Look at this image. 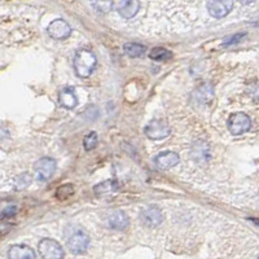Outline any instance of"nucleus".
I'll return each mask as SVG.
<instances>
[{"instance_id":"f257e3e1","label":"nucleus","mask_w":259,"mask_h":259,"mask_svg":"<svg viewBox=\"0 0 259 259\" xmlns=\"http://www.w3.org/2000/svg\"><path fill=\"white\" fill-rule=\"evenodd\" d=\"M96 66V57L90 50H79L74 57V69L78 77H90Z\"/></svg>"},{"instance_id":"f03ea898","label":"nucleus","mask_w":259,"mask_h":259,"mask_svg":"<svg viewBox=\"0 0 259 259\" xmlns=\"http://www.w3.org/2000/svg\"><path fill=\"white\" fill-rule=\"evenodd\" d=\"M39 253L43 259H64L61 245L52 239H45L39 242Z\"/></svg>"},{"instance_id":"7ed1b4c3","label":"nucleus","mask_w":259,"mask_h":259,"mask_svg":"<svg viewBox=\"0 0 259 259\" xmlns=\"http://www.w3.org/2000/svg\"><path fill=\"white\" fill-rule=\"evenodd\" d=\"M55 170H56V162L50 157L40 158L34 165V175L36 179L41 180V182L51 179L52 175L55 174Z\"/></svg>"},{"instance_id":"20e7f679","label":"nucleus","mask_w":259,"mask_h":259,"mask_svg":"<svg viewBox=\"0 0 259 259\" xmlns=\"http://www.w3.org/2000/svg\"><path fill=\"white\" fill-rule=\"evenodd\" d=\"M251 127L250 118L245 113H235L230 117L228 121V130L232 135H242L246 131H249Z\"/></svg>"},{"instance_id":"39448f33","label":"nucleus","mask_w":259,"mask_h":259,"mask_svg":"<svg viewBox=\"0 0 259 259\" xmlns=\"http://www.w3.org/2000/svg\"><path fill=\"white\" fill-rule=\"evenodd\" d=\"M206 8L211 17L223 18L232 11L233 0H207Z\"/></svg>"},{"instance_id":"423d86ee","label":"nucleus","mask_w":259,"mask_h":259,"mask_svg":"<svg viewBox=\"0 0 259 259\" xmlns=\"http://www.w3.org/2000/svg\"><path fill=\"white\" fill-rule=\"evenodd\" d=\"M147 138L152 139V140H162V139L167 138L170 134V127L167 123L161 119H153L145 126L144 130Z\"/></svg>"},{"instance_id":"0eeeda50","label":"nucleus","mask_w":259,"mask_h":259,"mask_svg":"<svg viewBox=\"0 0 259 259\" xmlns=\"http://www.w3.org/2000/svg\"><path fill=\"white\" fill-rule=\"evenodd\" d=\"M90 239L89 236L85 235L82 231H77L68 239V246L71 253L74 254H82L89 249Z\"/></svg>"},{"instance_id":"6e6552de","label":"nucleus","mask_w":259,"mask_h":259,"mask_svg":"<svg viewBox=\"0 0 259 259\" xmlns=\"http://www.w3.org/2000/svg\"><path fill=\"white\" fill-rule=\"evenodd\" d=\"M115 8L122 18L131 20L138 15L140 9V0H117Z\"/></svg>"},{"instance_id":"1a4fd4ad","label":"nucleus","mask_w":259,"mask_h":259,"mask_svg":"<svg viewBox=\"0 0 259 259\" xmlns=\"http://www.w3.org/2000/svg\"><path fill=\"white\" fill-rule=\"evenodd\" d=\"M47 31L50 34L51 38L61 40V39H66L70 36L71 27L70 25L64 20H55L52 21L47 27Z\"/></svg>"},{"instance_id":"9d476101","label":"nucleus","mask_w":259,"mask_h":259,"mask_svg":"<svg viewBox=\"0 0 259 259\" xmlns=\"http://www.w3.org/2000/svg\"><path fill=\"white\" fill-rule=\"evenodd\" d=\"M140 219H142L143 223L148 227H157L162 223L163 221V214H162L161 210L156 206H148L147 209H144L140 214Z\"/></svg>"},{"instance_id":"9b49d317","label":"nucleus","mask_w":259,"mask_h":259,"mask_svg":"<svg viewBox=\"0 0 259 259\" xmlns=\"http://www.w3.org/2000/svg\"><path fill=\"white\" fill-rule=\"evenodd\" d=\"M178 162H179V156L175 152H171V150L162 152V153L157 154V157L154 158V163L161 170H168V168L174 167V166L178 165Z\"/></svg>"},{"instance_id":"f8f14e48","label":"nucleus","mask_w":259,"mask_h":259,"mask_svg":"<svg viewBox=\"0 0 259 259\" xmlns=\"http://www.w3.org/2000/svg\"><path fill=\"white\" fill-rule=\"evenodd\" d=\"M9 259H36L35 253L27 245H13L8 250Z\"/></svg>"},{"instance_id":"ddd939ff","label":"nucleus","mask_w":259,"mask_h":259,"mask_svg":"<svg viewBox=\"0 0 259 259\" xmlns=\"http://www.w3.org/2000/svg\"><path fill=\"white\" fill-rule=\"evenodd\" d=\"M59 101L60 104H61V106H64L66 109H74L78 104L75 92H74V90L70 89V87H66V89H64L60 92Z\"/></svg>"},{"instance_id":"4468645a","label":"nucleus","mask_w":259,"mask_h":259,"mask_svg":"<svg viewBox=\"0 0 259 259\" xmlns=\"http://www.w3.org/2000/svg\"><path fill=\"white\" fill-rule=\"evenodd\" d=\"M118 188H119V184H118L117 180L109 179L100 183V184H97L94 188V191L95 194H97V196H104V194H109L118 191Z\"/></svg>"},{"instance_id":"2eb2a0df","label":"nucleus","mask_w":259,"mask_h":259,"mask_svg":"<svg viewBox=\"0 0 259 259\" xmlns=\"http://www.w3.org/2000/svg\"><path fill=\"white\" fill-rule=\"evenodd\" d=\"M109 224L114 230L122 231L128 226V221L123 211H115L109 217Z\"/></svg>"},{"instance_id":"dca6fc26","label":"nucleus","mask_w":259,"mask_h":259,"mask_svg":"<svg viewBox=\"0 0 259 259\" xmlns=\"http://www.w3.org/2000/svg\"><path fill=\"white\" fill-rule=\"evenodd\" d=\"M124 52L131 57H140L143 56L147 51V48L143 45H139V43H127L123 47Z\"/></svg>"},{"instance_id":"f3484780","label":"nucleus","mask_w":259,"mask_h":259,"mask_svg":"<svg viewBox=\"0 0 259 259\" xmlns=\"http://www.w3.org/2000/svg\"><path fill=\"white\" fill-rule=\"evenodd\" d=\"M17 212V205L12 202H0V219L9 218Z\"/></svg>"},{"instance_id":"a211bd4d","label":"nucleus","mask_w":259,"mask_h":259,"mask_svg":"<svg viewBox=\"0 0 259 259\" xmlns=\"http://www.w3.org/2000/svg\"><path fill=\"white\" fill-rule=\"evenodd\" d=\"M171 55H172V53H171L170 51L158 47V48H153V50L150 51L149 57L152 60H154V61H163V60L170 59Z\"/></svg>"},{"instance_id":"6ab92c4d","label":"nucleus","mask_w":259,"mask_h":259,"mask_svg":"<svg viewBox=\"0 0 259 259\" xmlns=\"http://www.w3.org/2000/svg\"><path fill=\"white\" fill-rule=\"evenodd\" d=\"M74 194V186L73 184H64V186L59 187L56 191V198L57 200H68Z\"/></svg>"},{"instance_id":"aec40b11","label":"nucleus","mask_w":259,"mask_h":259,"mask_svg":"<svg viewBox=\"0 0 259 259\" xmlns=\"http://www.w3.org/2000/svg\"><path fill=\"white\" fill-rule=\"evenodd\" d=\"M94 7L99 12H109L113 7V0H94Z\"/></svg>"},{"instance_id":"412c9836","label":"nucleus","mask_w":259,"mask_h":259,"mask_svg":"<svg viewBox=\"0 0 259 259\" xmlns=\"http://www.w3.org/2000/svg\"><path fill=\"white\" fill-rule=\"evenodd\" d=\"M97 144V135L96 133H90L83 140V147L85 150H92Z\"/></svg>"},{"instance_id":"4be33fe9","label":"nucleus","mask_w":259,"mask_h":259,"mask_svg":"<svg viewBox=\"0 0 259 259\" xmlns=\"http://www.w3.org/2000/svg\"><path fill=\"white\" fill-rule=\"evenodd\" d=\"M30 183H31V177L29 174H22L16 179L15 187L18 191H21V189H25L26 187H29Z\"/></svg>"},{"instance_id":"5701e85b","label":"nucleus","mask_w":259,"mask_h":259,"mask_svg":"<svg viewBox=\"0 0 259 259\" xmlns=\"http://www.w3.org/2000/svg\"><path fill=\"white\" fill-rule=\"evenodd\" d=\"M242 36H244V35H236V36H233V38L231 39V40H228V43H227V45H232V43H235L236 40H239V39H241Z\"/></svg>"},{"instance_id":"b1692460","label":"nucleus","mask_w":259,"mask_h":259,"mask_svg":"<svg viewBox=\"0 0 259 259\" xmlns=\"http://www.w3.org/2000/svg\"><path fill=\"white\" fill-rule=\"evenodd\" d=\"M256 0H240V3L244 4V6H249V4H253L255 3Z\"/></svg>"}]
</instances>
